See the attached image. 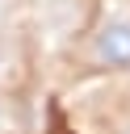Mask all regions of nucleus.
<instances>
[{"label":"nucleus","mask_w":130,"mask_h":134,"mask_svg":"<svg viewBox=\"0 0 130 134\" xmlns=\"http://www.w3.org/2000/svg\"><path fill=\"white\" fill-rule=\"evenodd\" d=\"M92 59L109 71H130V17H109L96 29Z\"/></svg>","instance_id":"1"},{"label":"nucleus","mask_w":130,"mask_h":134,"mask_svg":"<svg viewBox=\"0 0 130 134\" xmlns=\"http://www.w3.org/2000/svg\"><path fill=\"white\" fill-rule=\"evenodd\" d=\"M0 75H4V50H0Z\"/></svg>","instance_id":"3"},{"label":"nucleus","mask_w":130,"mask_h":134,"mask_svg":"<svg viewBox=\"0 0 130 134\" xmlns=\"http://www.w3.org/2000/svg\"><path fill=\"white\" fill-rule=\"evenodd\" d=\"M4 121H8V117H4V109H0V134H4Z\"/></svg>","instance_id":"2"}]
</instances>
